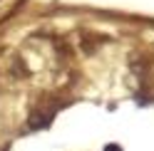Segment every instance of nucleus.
I'll return each instance as SVG.
<instances>
[{"mask_svg":"<svg viewBox=\"0 0 154 151\" xmlns=\"http://www.w3.org/2000/svg\"><path fill=\"white\" fill-rule=\"evenodd\" d=\"M45 124H47V117H40V111L30 117V126H32V129H40V126H45Z\"/></svg>","mask_w":154,"mask_h":151,"instance_id":"nucleus-1","label":"nucleus"},{"mask_svg":"<svg viewBox=\"0 0 154 151\" xmlns=\"http://www.w3.org/2000/svg\"><path fill=\"white\" fill-rule=\"evenodd\" d=\"M104 151H122V146H117V144H109V146L104 149Z\"/></svg>","mask_w":154,"mask_h":151,"instance_id":"nucleus-2","label":"nucleus"}]
</instances>
